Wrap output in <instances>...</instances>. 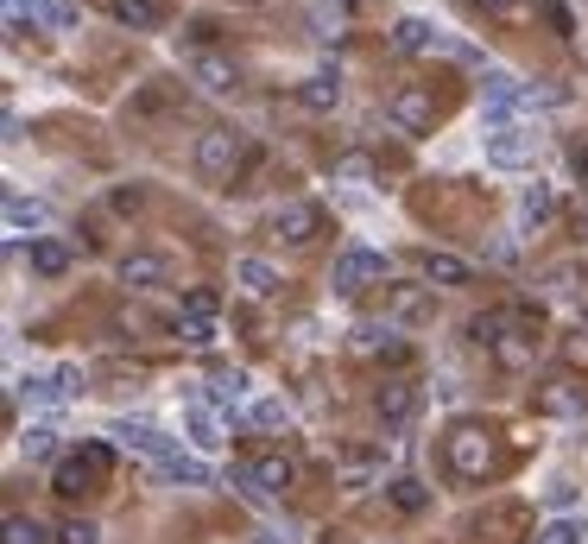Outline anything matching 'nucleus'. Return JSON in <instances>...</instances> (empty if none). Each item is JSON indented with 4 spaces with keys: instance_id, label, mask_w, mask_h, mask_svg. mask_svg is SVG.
Segmentation results:
<instances>
[{
    "instance_id": "1",
    "label": "nucleus",
    "mask_w": 588,
    "mask_h": 544,
    "mask_svg": "<svg viewBox=\"0 0 588 544\" xmlns=\"http://www.w3.org/2000/svg\"><path fill=\"white\" fill-rule=\"evenodd\" d=\"M443 468H450L456 481H468V488H487V481L507 468V456H500V443H493V431H487V424L462 418L456 431L443 437Z\"/></svg>"
},
{
    "instance_id": "2",
    "label": "nucleus",
    "mask_w": 588,
    "mask_h": 544,
    "mask_svg": "<svg viewBox=\"0 0 588 544\" xmlns=\"http://www.w3.org/2000/svg\"><path fill=\"white\" fill-rule=\"evenodd\" d=\"M436 89H424V82H399L392 96H386V127L406 133V140H424V133H436Z\"/></svg>"
},
{
    "instance_id": "3",
    "label": "nucleus",
    "mask_w": 588,
    "mask_h": 544,
    "mask_svg": "<svg viewBox=\"0 0 588 544\" xmlns=\"http://www.w3.org/2000/svg\"><path fill=\"white\" fill-rule=\"evenodd\" d=\"M241 158H247V133L203 127V133H197L190 165H197V178H203V184H222V178H234V171H241Z\"/></svg>"
},
{
    "instance_id": "4",
    "label": "nucleus",
    "mask_w": 588,
    "mask_h": 544,
    "mask_svg": "<svg viewBox=\"0 0 588 544\" xmlns=\"http://www.w3.org/2000/svg\"><path fill=\"white\" fill-rule=\"evenodd\" d=\"M386 273H392V259L380 254V247H342L335 254V266H330V286L342 291V298H360L367 286H386Z\"/></svg>"
},
{
    "instance_id": "5",
    "label": "nucleus",
    "mask_w": 588,
    "mask_h": 544,
    "mask_svg": "<svg viewBox=\"0 0 588 544\" xmlns=\"http://www.w3.org/2000/svg\"><path fill=\"white\" fill-rule=\"evenodd\" d=\"M108 437H121L133 456H146L153 468H165V463H178V456H184V437L158 431V424H146V418H114V424H108Z\"/></svg>"
},
{
    "instance_id": "6",
    "label": "nucleus",
    "mask_w": 588,
    "mask_h": 544,
    "mask_svg": "<svg viewBox=\"0 0 588 544\" xmlns=\"http://www.w3.org/2000/svg\"><path fill=\"white\" fill-rule=\"evenodd\" d=\"M229 488L266 507V500H279V493L291 488V463H285V456H254V463L229 468Z\"/></svg>"
},
{
    "instance_id": "7",
    "label": "nucleus",
    "mask_w": 588,
    "mask_h": 544,
    "mask_svg": "<svg viewBox=\"0 0 588 544\" xmlns=\"http://www.w3.org/2000/svg\"><path fill=\"white\" fill-rule=\"evenodd\" d=\"M537 146H544V133H537L532 121L493 127L487 133V165H493V171H525V165L537 158Z\"/></svg>"
},
{
    "instance_id": "8",
    "label": "nucleus",
    "mask_w": 588,
    "mask_h": 544,
    "mask_svg": "<svg viewBox=\"0 0 588 544\" xmlns=\"http://www.w3.org/2000/svg\"><path fill=\"white\" fill-rule=\"evenodd\" d=\"M108 463H114V456H108V443H89V449H77V456H64V463H57V481H52V488L64 493V500L96 493V488L108 481Z\"/></svg>"
},
{
    "instance_id": "9",
    "label": "nucleus",
    "mask_w": 588,
    "mask_h": 544,
    "mask_svg": "<svg viewBox=\"0 0 588 544\" xmlns=\"http://www.w3.org/2000/svg\"><path fill=\"white\" fill-rule=\"evenodd\" d=\"M411 266H418V286H431V291L475 286V266H468L462 254H450V247H418V254H411Z\"/></svg>"
},
{
    "instance_id": "10",
    "label": "nucleus",
    "mask_w": 588,
    "mask_h": 544,
    "mask_svg": "<svg viewBox=\"0 0 588 544\" xmlns=\"http://www.w3.org/2000/svg\"><path fill=\"white\" fill-rule=\"evenodd\" d=\"M323 234V209L310 203V197H291V203L273 209V241H285V247H310Z\"/></svg>"
},
{
    "instance_id": "11",
    "label": "nucleus",
    "mask_w": 588,
    "mask_h": 544,
    "mask_svg": "<svg viewBox=\"0 0 588 544\" xmlns=\"http://www.w3.org/2000/svg\"><path fill=\"white\" fill-rule=\"evenodd\" d=\"M77 392H82V367H52V374H26V380H20V399L38 406V412H45V406H64V399H77Z\"/></svg>"
},
{
    "instance_id": "12",
    "label": "nucleus",
    "mask_w": 588,
    "mask_h": 544,
    "mask_svg": "<svg viewBox=\"0 0 588 544\" xmlns=\"http://www.w3.org/2000/svg\"><path fill=\"white\" fill-rule=\"evenodd\" d=\"M399 57H436V52H456L450 45V32H436V20H418V13H406L399 26H392V38H386Z\"/></svg>"
},
{
    "instance_id": "13",
    "label": "nucleus",
    "mask_w": 588,
    "mask_h": 544,
    "mask_svg": "<svg viewBox=\"0 0 588 544\" xmlns=\"http://www.w3.org/2000/svg\"><path fill=\"white\" fill-rule=\"evenodd\" d=\"M7 13H13V26H52V32H70L77 26V0H7Z\"/></svg>"
},
{
    "instance_id": "14",
    "label": "nucleus",
    "mask_w": 588,
    "mask_h": 544,
    "mask_svg": "<svg viewBox=\"0 0 588 544\" xmlns=\"http://www.w3.org/2000/svg\"><path fill=\"white\" fill-rule=\"evenodd\" d=\"M234 286H241V298H279L285 273L266 254H241L234 259Z\"/></svg>"
},
{
    "instance_id": "15",
    "label": "nucleus",
    "mask_w": 588,
    "mask_h": 544,
    "mask_svg": "<svg viewBox=\"0 0 588 544\" xmlns=\"http://www.w3.org/2000/svg\"><path fill=\"white\" fill-rule=\"evenodd\" d=\"M114 273H121V286H127V291H158V286H171V259H165V254H146V247H140V254H127L121 266H114Z\"/></svg>"
},
{
    "instance_id": "16",
    "label": "nucleus",
    "mask_w": 588,
    "mask_h": 544,
    "mask_svg": "<svg viewBox=\"0 0 588 544\" xmlns=\"http://www.w3.org/2000/svg\"><path fill=\"white\" fill-rule=\"evenodd\" d=\"M190 82L203 96H234L241 89V64H229V57H215V52H197L190 57Z\"/></svg>"
},
{
    "instance_id": "17",
    "label": "nucleus",
    "mask_w": 588,
    "mask_h": 544,
    "mask_svg": "<svg viewBox=\"0 0 588 544\" xmlns=\"http://www.w3.org/2000/svg\"><path fill=\"white\" fill-rule=\"evenodd\" d=\"M45 229H52V203H45V197H7V234H13V241H20V234L45 241Z\"/></svg>"
},
{
    "instance_id": "18",
    "label": "nucleus",
    "mask_w": 588,
    "mask_h": 544,
    "mask_svg": "<svg viewBox=\"0 0 588 544\" xmlns=\"http://www.w3.org/2000/svg\"><path fill=\"white\" fill-rule=\"evenodd\" d=\"M184 437H190V449L215 456V449L229 443V431H222V412H215V406H190V412H184Z\"/></svg>"
},
{
    "instance_id": "19",
    "label": "nucleus",
    "mask_w": 588,
    "mask_h": 544,
    "mask_svg": "<svg viewBox=\"0 0 588 544\" xmlns=\"http://www.w3.org/2000/svg\"><path fill=\"white\" fill-rule=\"evenodd\" d=\"M532 399H537V412H551V418H583L588 412V392L576 387V380H544Z\"/></svg>"
},
{
    "instance_id": "20",
    "label": "nucleus",
    "mask_w": 588,
    "mask_h": 544,
    "mask_svg": "<svg viewBox=\"0 0 588 544\" xmlns=\"http://www.w3.org/2000/svg\"><path fill=\"white\" fill-rule=\"evenodd\" d=\"M26 259H32V273H38V279H64V273L77 266V254H70V241H57V234H45V241H32V247H26Z\"/></svg>"
},
{
    "instance_id": "21",
    "label": "nucleus",
    "mask_w": 588,
    "mask_h": 544,
    "mask_svg": "<svg viewBox=\"0 0 588 544\" xmlns=\"http://www.w3.org/2000/svg\"><path fill=\"white\" fill-rule=\"evenodd\" d=\"M298 102H304L310 114H335V108H342V77H335V70H310V77L298 82Z\"/></svg>"
},
{
    "instance_id": "22",
    "label": "nucleus",
    "mask_w": 588,
    "mask_h": 544,
    "mask_svg": "<svg viewBox=\"0 0 588 544\" xmlns=\"http://www.w3.org/2000/svg\"><path fill=\"white\" fill-rule=\"evenodd\" d=\"M247 399H254V380H247L241 367L209 374V406H215V412H234V406H247Z\"/></svg>"
},
{
    "instance_id": "23",
    "label": "nucleus",
    "mask_w": 588,
    "mask_h": 544,
    "mask_svg": "<svg viewBox=\"0 0 588 544\" xmlns=\"http://www.w3.org/2000/svg\"><path fill=\"white\" fill-rule=\"evenodd\" d=\"M108 13H114V26H127V32L165 26V0H108Z\"/></svg>"
},
{
    "instance_id": "24",
    "label": "nucleus",
    "mask_w": 588,
    "mask_h": 544,
    "mask_svg": "<svg viewBox=\"0 0 588 544\" xmlns=\"http://www.w3.org/2000/svg\"><path fill=\"white\" fill-rule=\"evenodd\" d=\"M551 209H557V190H551V184H525V190H519V229L551 222Z\"/></svg>"
},
{
    "instance_id": "25",
    "label": "nucleus",
    "mask_w": 588,
    "mask_h": 544,
    "mask_svg": "<svg viewBox=\"0 0 588 544\" xmlns=\"http://www.w3.org/2000/svg\"><path fill=\"white\" fill-rule=\"evenodd\" d=\"M241 418H247L254 431H279V424H285V399H279V392H254V399L241 406Z\"/></svg>"
},
{
    "instance_id": "26",
    "label": "nucleus",
    "mask_w": 588,
    "mask_h": 544,
    "mask_svg": "<svg viewBox=\"0 0 588 544\" xmlns=\"http://www.w3.org/2000/svg\"><path fill=\"white\" fill-rule=\"evenodd\" d=\"M158 475H165V481H178V488H209V481H215V475H209V463H203V456H190V449H184L178 463H165Z\"/></svg>"
},
{
    "instance_id": "27",
    "label": "nucleus",
    "mask_w": 588,
    "mask_h": 544,
    "mask_svg": "<svg viewBox=\"0 0 588 544\" xmlns=\"http://www.w3.org/2000/svg\"><path fill=\"white\" fill-rule=\"evenodd\" d=\"M20 449H26L32 463H45V456L57 449V424H52V418H32L26 431H20Z\"/></svg>"
},
{
    "instance_id": "28",
    "label": "nucleus",
    "mask_w": 588,
    "mask_h": 544,
    "mask_svg": "<svg viewBox=\"0 0 588 544\" xmlns=\"http://www.w3.org/2000/svg\"><path fill=\"white\" fill-rule=\"evenodd\" d=\"M487 20H500V26H519V20H532V0H475Z\"/></svg>"
},
{
    "instance_id": "29",
    "label": "nucleus",
    "mask_w": 588,
    "mask_h": 544,
    "mask_svg": "<svg viewBox=\"0 0 588 544\" xmlns=\"http://www.w3.org/2000/svg\"><path fill=\"white\" fill-rule=\"evenodd\" d=\"M178 342H190V348H209V342H215V317H184V311H178Z\"/></svg>"
},
{
    "instance_id": "30",
    "label": "nucleus",
    "mask_w": 588,
    "mask_h": 544,
    "mask_svg": "<svg viewBox=\"0 0 588 544\" xmlns=\"http://www.w3.org/2000/svg\"><path fill=\"white\" fill-rule=\"evenodd\" d=\"M493 362H500V367H532V342H525V336H500V342H493Z\"/></svg>"
},
{
    "instance_id": "31",
    "label": "nucleus",
    "mask_w": 588,
    "mask_h": 544,
    "mask_svg": "<svg viewBox=\"0 0 588 544\" xmlns=\"http://www.w3.org/2000/svg\"><path fill=\"white\" fill-rule=\"evenodd\" d=\"M7 544H45V525L26 513H7Z\"/></svg>"
},
{
    "instance_id": "32",
    "label": "nucleus",
    "mask_w": 588,
    "mask_h": 544,
    "mask_svg": "<svg viewBox=\"0 0 588 544\" xmlns=\"http://www.w3.org/2000/svg\"><path fill=\"white\" fill-rule=\"evenodd\" d=\"M380 418L406 424V418H411V387H380Z\"/></svg>"
},
{
    "instance_id": "33",
    "label": "nucleus",
    "mask_w": 588,
    "mask_h": 544,
    "mask_svg": "<svg viewBox=\"0 0 588 544\" xmlns=\"http://www.w3.org/2000/svg\"><path fill=\"white\" fill-rule=\"evenodd\" d=\"M57 544H102V532H96L89 519H64V525H57Z\"/></svg>"
},
{
    "instance_id": "34",
    "label": "nucleus",
    "mask_w": 588,
    "mask_h": 544,
    "mask_svg": "<svg viewBox=\"0 0 588 544\" xmlns=\"http://www.w3.org/2000/svg\"><path fill=\"white\" fill-rule=\"evenodd\" d=\"M537 544H583V525H576V519H551V525L537 532Z\"/></svg>"
},
{
    "instance_id": "35",
    "label": "nucleus",
    "mask_w": 588,
    "mask_h": 544,
    "mask_svg": "<svg viewBox=\"0 0 588 544\" xmlns=\"http://www.w3.org/2000/svg\"><path fill=\"white\" fill-rule=\"evenodd\" d=\"M317 38H342V7H335V0L317 7Z\"/></svg>"
},
{
    "instance_id": "36",
    "label": "nucleus",
    "mask_w": 588,
    "mask_h": 544,
    "mask_svg": "<svg viewBox=\"0 0 588 544\" xmlns=\"http://www.w3.org/2000/svg\"><path fill=\"white\" fill-rule=\"evenodd\" d=\"M392 507H399V513H418V507H424L418 481H392Z\"/></svg>"
},
{
    "instance_id": "37",
    "label": "nucleus",
    "mask_w": 588,
    "mask_h": 544,
    "mask_svg": "<svg viewBox=\"0 0 588 544\" xmlns=\"http://www.w3.org/2000/svg\"><path fill=\"white\" fill-rule=\"evenodd\" d=\"M544 20L557 26V38H569V32H576V20H569V7H563V0H544Z\"/></svg>"
},
{
    "instance_id": "38",
    "label": "nucleus",
    "mask_w": 588,
    "mask_h": 544,
    "mask_svg": "<svg viewBox=\"0 0 588 544\" xmlns=\"http://www.w3.org/2000/svg\"><path fill=\"white\" fill-rule=\"evenodd\" d=\"M184 317H215V298L209 291H184Z\"/></svg>"
},
{
    "instance_id": "39",
    "label": "nucleus",
    "mask_w": 588,
    "mask_h": 544,
    "mask_svg": "<svg viewBox=\"0 0 588 544\" xmlns=\"http://www.w3.org/2000/svg\"><path fill=\"white\" fill-rule=\"evenodd\" d=\"M544 500H551L557 513H563V507H576V481H557V488H544Z\"/></svg>"
},
{
    "instance_id": "40",
    "label": "nucleus",
    "mask_w": 588,
    "mask_h": 544,
    "mask_svg": "<svg viewBox=\"0 0 588 544\" xmlns=\"http://www.w3.org/2000/svg\"><path fill=\"white\" fill-rule=\"evenodd\" d=\"M569 165H576V178L588 184V146H576V153H569Z\"/></svg>"
}]
</instances>
